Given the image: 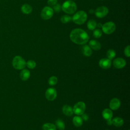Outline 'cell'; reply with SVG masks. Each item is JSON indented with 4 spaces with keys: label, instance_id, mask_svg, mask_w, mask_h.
Wrapping results in <instances>:
<instances>
[{
    "label": "cell",
    "instance_id": "6da1fadb",
    "mask_svg": "<svg viewBox=\"0 0 130 130\" xmlns=\"http://www.w3.org/2000/svg\"><path fill=\"white\" fill-rule=\"evenodd\" d=\"M71 40L74 43L78 45H84L89 40V37L87 32L81 28H75L70 34Z\"/></svg>",
    "mask_w": 130,
    "mask_h": 130
},
{
    "label": "cell",
    "instance_id": "7a4b0ae2",
    "mask_svg": "<svg viewBox=\"0 0 130 130\" xmlns=\"http://www.w3.org/2000/svg\"><path fill=\"white\" fill-rule=\"evenodd\" d=\"M77 5L76 3L72 0H68L64 2L61 6L62 10L66 13L72 14L77 10Z\"/></svg>",
    "mask_w": 130,
    "mask_h": 130
},
{
    "label": "cell",
    "instance_id": "3957f363",
    "mask_svg": "<svg viewBox=\"0 0 130 130\" xmlns=\"http://www.w3.org/2000/svg\"><path fill=\"white\" fill-rule=\"evenodd\" d=\"M87 18V15L84 11H79L72 17L73 21L78 25H81L85 22Z\"/></svg>",
    "mask_w": 130,
    "mask_h": 130
},
{
    "label": "cell",
    "instance_id": "277c9868",
    "mask_svg": "<svg viewBox=\"0 0 130 130\" xmlns=\"http://www.w3.org/2000/svg\"><path fill=\"white\" fill-rule=\"evenodd\" d=\"M12 65L17 70H22L25 67L26 62L20 56H16L13 59Z\"/></svg>",
    "mask_w": 130,
    "mask_h": 130
},
{
    "label": "cell",
    "instance_id": "5b68a950",
    "mask_svg": "<svg viewBox=\"0 0 130 130\" xmlns=\"http://www.w3.org/2000/svg\"><path fill=\"white\" fill-rule=\"evenodd\" d=\"M103 31L107 35H110L114 32L116 29L115 24L112 21H109L104 23L102 26Z\"/></svg>",
    "mask_w": 130,
    "mask_h": 130
},
{
    "label": "cell",
    "instance_id": "8992f818",
    "mask_svg": "<svg viewBox=\"0 0 130 130\" xmlns=\"http://www.w3.org/2000/svg\"><path fill=\"white\" fill-rule=\"evenodd\" d=\"M53 15V10L49 6L44 7L41 12V16L44 20H48L50 19Z\"/></svg>",
    "mask_w": 130,
    "mask_h": 130
},
{
    "label": "cell",
    "instance_id": "52a82bcc",
    "mask_svg": "<svg viewBox=\"0 0 130 130\" xmlns=\"http://www.w3.org/2000/svg\"><path fill=\"white\" fill-rule=\"evenodd\" d=\"M86 109L85 104L83 102H79L77 103L74 106L73 112L78 115H81L84 113Z\"/></svg>",
    "mask_w": 130,
    "mask_h": 130
},
{
    "label": "cell",
    "instance_id": "ba28073f",
    "mask_svg": "<svg viewBox=\"0 0 130 130\" xmlns=\"http://www.w3.org/2000/svg\"><path fill=\"white\" fill-rule=\"evenodd\" d=\"M109 10L105 6H101L98 7L94 11L95 16L100 18L105 17L108 13Z\"/></svg>",
    "mask_w": 130,
    "mask_h": 130
},
{
    "label": "cell",
    "instance_id": "9c48e42d",
    "mask_svg": "<svg viewBox=\"0 0 130 130\" xmlns=\"http://www.w3.org/2000/svg\"><path fill=\"white\" fill-rule=\"evenodd\" d=\"M45 96L48 100L53 101L57 96V92L54 88H49L46 91Z\"/></svg>",
    "mask_w": 130,
    "mask_h": 130
},
{
    "label": "cell",
    "instance_id": "30bf717a",
    "mask_svg": "<svg viewBox=\"0 0 130 130\" xmlns=\"http://www.w3.org/2000/svg\"><path fill=\"white\" fill-rule=\"evenodd\" d=\"M113 64L116 68L121 69L124 68L126 65V61L123 58L118 57L114 60Z\"/></svg>",
    "mask_w": 130,
    "mask_h": 130
},
{
    "label": "cell",
    "instance_id": "8fae6325",
    "mask_svg": "<svg viewBox=\"0 0 130 130\" xmlns=\"http://www.w3.org/2000/svg\"><path fill=\"white\" fill-rule=\"evenodd\" d=\"M100 67L104 69H109L111 65V61L108 58H102L99 61Z\"/></svg>",
    "mask_w": 130,
    "mask_h": 130
},
{
    "label": "cell",
    "instance_id": "7c38bea8",
    "mask_svg": "<svg viewBox=\"0 0 130 130\" xmlns=\"http://www.w3.org/2000/svg\"><path fill=\"white\" fill-rule=\"evenodd\" d=\"M120 106V102L119 99L117 98L112 99L109 103L110 108L113 110H116L118 109Z\"/></svg>",
    "mask_w": 130,
    "mask_h": 130
},
{
    "label": "cell",
    "instance_id": "4fadbf2b",
    "mask_svg": "<svg viewBox=\"0 0 130 130\" xmlns=\"http://www.w3.org/2000/svg\"><path fill=\"white\" fill-rule=\"evenodd\" d=\"M102 116L107 121L111 120L113 116V113L110 109H105L102 112Z\"/></svg>",
    "mask_w": 130,
    "mask_h": 130
},
{
    "label": "cell",
    "instance_id": "5bb4252c",
    "mask_svg": "<svg viewBox=\"0 0 130 130\" xmlns=\"http://www.w3.org/2000/svg\"><path fill=\"white\" fill-rule=\"evenodd\" d=\"M89 45L91 48L96 51L99 50L101 48V43L99 41L94 40H90L89 42Z\"/></svg>",
    "mask_w": 130,
    "mask_h": 130
},
{
    "label": "cell",
    "instance_id": "9a60e30c",
    "mask_svg": "<svg viewBox=\"0 0 130 130\" xmlns=\"http://www.w3.org/2000/svg\"><path fill=\"white\" fill-rule=\"evenodd\" d=\"M21 10L23 14H29L32 12V8L30 5L27 4H25L21 6Z\"/></svg>",
    "mask_w": 130,
    "mask_h": 130
},
{
    "label": "cell",
    "instance_id": "2e32d148",
    "mask_svg": "<svg viewBox=\"0 0 130 130\" xmlns=\"http://www.w3.org/2000/svg\"><path fill=\"white\" fill-rule=\"evenodd\" d=\"M111 121L112 124L117 127H120L122 126L124 123L123 120L121 118L118 117H116L114 118L112 120H111Z\"/></svg>",
    "mask_w": 130,
    "mask_h": 130
},
{
    "label": "cell",
    "instance_id": "e0dca14e",
    "mask_svg": "<svg viewBox=\"0 0 130 130\" xmlns=\"http://www.w3.org/2000/svg\"><path fill=\"white\" fill-rule=\"evenodd\" d=\"M30 76V72L27 69H23L20 73V77L22 80H27Z\"/></svg>",
    "mask_w": 130,
    "mask_h": 130
},
{
    "label": "cell",
    "instance_id": "ac0fdd59",
    "mask_svg": "<svg viewBox=\"0 0 130 130\" xmlns=\"http://www.w3.org/2000/svg\"><path fill=\"white\" fill-rule=\"evenodd\" d=\"M62 112L67 116H71L73 113L72 108L69 105H64L62 107Z\"/></svg>",
    "mask_w": 130,
    "mask_h": 130
},
{
    "label": "cell",
    "instance_id": "d6986e66",
    "mask_svg": "<svg viewBox=\"0 0 130 130\" xmlns=\"http://www.w3.org/2000/svg\"><path fill=\"white\" fill-rule=\"evenodd\" d=\"M82 52L83 54L86 56H90L92 54V50L91 48L87 45H84L82 47Z\"/></svg>",
    "mask_w": 130,
    "mask_h": 130
},
{
    "label": "cell",
    "instance_id": "ffe728a7",
    "mask_svg": "<svg viewBox=\"0 0 130 130\" xmlns=\"http://www.w3.org/2000/svg\"><path fill=\"white\" fill-rule=\"evenodd\" d=\"M83 122V119L81 117L76 116L73 118V123L76 127H80L82 125Z\"/></svg>",
    "mask_w": 130,
    "mask_h": 130
},
{
    "label": "cell",
    "instance_id": "44dd1931",
    "mask_svg": "<svg viewBox=\"0 0 130 130\" xmlns=\"http://www.w3.org/2000/svg\"><path fill=\"white\" fill-rule=\"evenodd\" d=\"M56 126L51 123H46L42 126V130H56Z\"/></svg>",
    "mask_w": 130,
    "mask_h": 130
},
{
    "label": "cell",
    "instance_id": "7402d4cb",
    "mask_svg": "<svg viewBox=\"0 0 130 130\" xmlns=\"http://www.w3.org/2000/svg\"><path fill=\"white\" fill-rule=\"evenodd\" d=\"M96 25L97 23L96 21L93 19L89 20L87 23V26L88 28L91 30H93L94 29H95L96 27Z\"/></svg>",
    "mask_w": 130,
    "mask_h": 130
},
{
    "label": "cell",
    "instance_id": "603a6c76",
    "mask_svg": "<svg viewBox=\"0 0 130 130\" xmlns=\"http://www.w3.org/2000/svg\"><path fill=\"white\" fill-rule=\"evenodd\" d=\"M55 126L60 130H64L65 128V125L62 120L61 119H57L55 121Z\"/></svg>",
    "mask_w": 130,
    "mask_h": 130
},
{
    "label": "cell",
    "instance_id": "cb8c5ba5",
    "mask_svg": "<svg viewBox=\"0 0 130 130\" xmlns=\"http://www.w3.org/2000/svg\"><path fill=\"white\" fill-rule=\"evenodd\" d=\"M72 20V17L69 15H64L60 18V21L62 23H67Z\"/></svg>",
    "mask_w": 130,
    "mask_h": 130
},
{
    "label": "cell",
    "instance_id": "d4e9b609",
    "mask_svg": "<svg viewBox=\"0 0 130 130\" xmlns=\"http://www.w3.org/2000/svg\"><path fill=\"white\" fill-rule=\"evenodd\" d=\"M115 55H116V53L114 50L109 49L107 51V56L108 59H109L110 60L112 59L115 56Z\"/></svg>",
    "mask_w": 130,
    "mask_h": 130
},
{
    "label": "cell",
    "instance_id": "484cf974",
    "mask_svg": "<svg viewBox=\"0 0 130 130\" xmlns=\"http://www.w3.org/2000/svg\"><path fill=\"white\" fill-rule=\"evenodd\" d=\"M57 83V78L55 76L51 77L48 80V83L50 85H55Z\"/></svg>",
    "mask_w": 130,
    "mask_h": 130
},
{
    "label": "cell",
    "instance_id": "4316f807",
    "mask_svg": "<svg viewBox=\"0 0 130 130\" xmlns=\"http://www.w3.org/2000/svg\"><path fill=\"white\" fill-rule=\"evenodd\" d=\"M26 66L30 69H34L36 66V63L35 61L32 60H29L27 62H26Z\"/></svg>",
    "mask_w": 130,
    "mask_h": 130
},
{
    "label": "cell",
    "instance_id": "83f0119b",
    "mask_svg": "<svg viewBox=\"0 0 130 130\" xmlns=\"http://www.w3.org/2000/svg\"><path fill=\"white\" fill-rule=\"evenodd\" d=\"M93 35L95 38H99L102 35V31L101 29H100L99 28L94 29V31L93 32Z\"/></svg>",
    "mask_w": 130,
    "mask_h": 130
},
{
    "label": "cell",
    "instance_id": "f1b7e54d",
    "mask_svg": "<svg viewBox=\"0 0 130 130\" xmlns=\"http://www.w3.org/2000/svg\"><path fill=\"white\" fill-rule=\"evenodd\" d=\"M124 53L126 56H127L128 57H129L130 56V46H129V45L127 46L125 48L124 50Z\"/></svg>",
    "mask_w": 130,
    "mask_h": 130
},
{
    "label": "cell",
    "instance_id": "f546056e",
    "mask_svg": "<svg viewBox=\"0 0 130 130\" xmlns=\"http://www.w3.org/2000/svg\"><path fill=\"white\" fill-rule=\"evenodd\" d=\"M53 10L56 12H59L61 9V6L59 4H56L54 6H53Z\"/></svg>",
    "mask_w": 130,
    "mask_h": 130
},
{
    "label": "cell",
    "instance_id": "4dcf8cb0",
    "mask_svg": "<svg viewBox=\"0 0 130 130\" xmlns=\"http://www.w3.org/2000/svg\"><path fill=\"white\" fill-rule=\"evenodd\" d=\"M47 3L49 6H53L57 3V0H48Z\"/></svg>",
    "mask_w": 130,
    "mask_h": 130
},
{
    "label": "cell",
    "instance_id": "1f68e13d",
    "mask_svg": "<svg viewBox=\"0 0 130 130\" xmlns=\"http://www.w3.org/2000/svg\"><path fill=\"white\" fill-rule=\"evenodd\" d=\"M82 119L85 121H87L88 119V116L86 114L83 113L82 115Z\"/></svg>",
    "mask_w": 130,
    "mask_h": 130
},
{
    "label": "cell",
    "instance_id": "d6a6232c",
    "mask_svg": "<svg viewBox=\"0 0 130 130\" xmlns=\"http://www.w3.org/2000/svg\"><path fill=\"white\" fill-rule=\"evenodd\" d=\"M102 24H101V23H99L98 24H97V25H96V26H98V27H102Z\"/></svg>",
    "mask_w": 130,
    "mask_h": 130
},
{
    "label": "cell",
    "instance_id": "836d02e7",
    "mask_svg": "<svg viewBox=\"0 0 130 130\" xmlns=\"http://www.w3.org/2000/svg\"><path fill=\"white\" fill-rule=\"evenodd\" d=\"M89 12L90 13H94V11L93 10V9H90L89 11Z\"/></svg>",
    "mask_w": 130,
    "mask_h": 130
},
{
    "label": "cell",
    "instance_id": "e575fe53",
    "mask_svg": "<svg viewBox=\"0 0 130 130\" xmlns=\"http://www.w3.org/2000/svg\"><path fill=\"white\" fill-rule=\"evenodd\" d=\"M106 130H108V129H106Z\"/></svg>",
    "mask_w": 130,
    "mask_h": 130
},
{
    "label": "cell",
    "instance_id": "d590c367",
    "mask_svg": "<svg viewBox=\"0 0 130 130\" xmlns=\"http://www.w3.org/2000/svg\"><path fill=\"white\" fill-rule=\"evenodd\" d=\"M101 1H103V0H101Z\"/></svg>",
    "mask_w": 130,
    "mask_h": 130
},
{
    "label": "cell",
    "instance_id": "8d00e7d4",
    "mask_svg": "<svg viewBox=\"0 0 130 130\" xmlns=\"http://www.w3.org/2000/svg\"><path fill=\"white\" fill-rule=\"evenodd\" d=\"M73 1H74V0H73Z\"/></svg>",
    "mask_w": 130,
    "mask_h": 130
}]
</instances>
